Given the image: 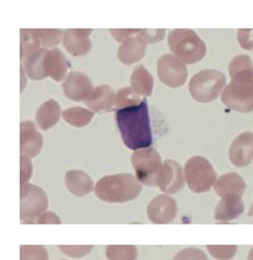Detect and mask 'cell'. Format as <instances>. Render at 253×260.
I'll return each instance as SVG.
<instances>
[{
    "label": "cell",
    "instance_id": "6da1fadb",
    "mask_svg": "<svg viewBox=\"0 0 253 260\" xmlns=\"http://www.w3.org/2000/svg\"><path fill=\"white\" fill-rule=\"evenodd\" d=\"M115 118L123 144L130 150L150 148L153 144L147 100L140 105L116 109Z\"/></svg>",
    "mask_w": 253,
    "mask_h": 260
},
{
    "label": "cell",
    "instance_id": "7a4b0ae2",
    "mask_svg": "<svg viewBox=\"0 0 253 260\" xmlns=\"http://www.w3.org/2000/svg\"><path fill=\"white\" fill-rule=\"evenodd\" d=\"M142 183L131 173H119L101 178L95 186V194L108 203H126L137 199Z\"/></svg>",
    "mask_w": 253,
    "mask_h": 260
},
{
    "label": "cell",
    "instance_id": "3957f363",
    "mask_svg": "<svg viewBox=\"0 0 253 260\" xmlns=\"http://www.w3.org/2000/svg\"><path fill=\"white\" fill-rule=\"evenodd\" d=\"M168 47L172 53L185 64H195L206 55V43L190 29H176L168 35Z\"/></svg>",
    "mask_w": 253,
    "mask_h": 260
},
{
    "label": "cell",
    "instance_id": "277c9868",
    "mask_svg": "<svg viewBox=\"0 0 253 260\" xmlns=\"http://www.w3.org/2000/svg\"><path fill=\"white\" fill-rule=\"evenodd\" d=\"M226 76L218 70H203L194 75L188 89L191 96L198 103L215 101L225 88Z\"/></svg>",
    "mask_w": 253,
    "mask_h": 260
},
{
    "label": "cell",
    "instance_id": "5b68a950",
    "mask_svg": "<svg viewBox=\"0 0 253 260\" xmlns=\"http://www.w3.org/2000/svg\"><path fill=\"white\" fill-rule=\"evenodd\" d=\"M184 177L194 193L208 192L217 181V173L210 162L204 157H193L186 162Z\"/></svg>",
    "mask_w": 253,
    "mask_h": 260
},
{
    "label": "cell",
    "instance_id": "8992f818",
    "mask_svg": "<svg viewBox=\"0 0 253 260\" xmlns=\"http://www.w3.org/2000/svg\"><path fill=\"white\" fill-rule=\"evenodd\" d=\"M131 164L135 171V177L147 186H158V175L161 171L162 159L154 148H146L134 151Z\"/></svg>",
    "mask_w": 253,
    "mask_h": 260
},
{
    "label": "cell",
    "instance_id": "52a82bcc",
    "mask_svg": "<svg viewBox=\"0 0 253 260\" xmlns=\"http://www.w3.org/2000/svg\"><path fill=\"white\" fill-rule=\"evenodd\" d=\"M49 206L48 195L33 184L20 186V220L25 224L37 223Z\"/></svg>",
    "mask_w": 253,
    "mask_h": 260
},
{
    "label": "cell",
    "instance_id": "ba28073f",
    "mask_svg": "<svg viewBox=\"0 0 253 260\" xmlns=\"http://www.w3.org/2000/svg\"><path fill=\"white\" fill-rule=\"evenodd\" d=\"M220 100L225 106L236 112L252 113L253 82L249 84L230 82L220 94Z\"/></svg>",
    "mask_w": 253,
    "mask_h": 260
},
{
    "label": "cell",
    "instance_id": "9c48e42d",
    "mask_svg": "<svg viewBox=\"0 0 253 260\" xmlns=\"http://www.w3.org/2000/svg\"><path fill=\"white\" fill-rule=\"evenodd\" d=\"M158 75L166 86L177 88L185 84L188 71L185 63L178 57L174 54H164L158 61Z\"/></svg>",
    "mask_w": 253,
    "mask_h": 260
},
{
    "label": "cell",
    "instance_id": "30bf717a",
    "mask_svg": "<svg viewBox=\"0 0 253 260\" xmlns=\"http://www.w3.org/2000/svg\"><path fill=\"white\" fill-rule=\"evenodd\" d=\"M177 214V203L170 195H158L148 205L147 215L153 224H168Z\"/></svg>",
    "mask_w": 253,
    "mask_h": 260
},
{
    "label": "cell",
    "instance_id": "8fae6325",
    "mask_svg": "<svg viewBox=\"0 0 253 260\" xmlns=\"http://www.w3.org/2000/svg\"><path fill=\"white\" fill-rule=\"evenodd\" d=\"M63 93L74 102L86 101L92 95L94 87L89 77L80 71H72L62 84Z\"/></svg>",
    "mask_w": 253,
    "mask_h": 260
},
{
    "label": "cell",
    "instance_id": "7c38bea8",
    "mask_svg": "<svg viewBox=\"0 0 253 260\" xmlns=\"http://www.w3.org/2000/svg\"><path fill=\"white\" fill-rule=\"evenodd\" d=\"M184 171L174 160H166L158 175V186L166 194H175L184 185Z\"/></svg>",
    "mask_w": 253,
    "mask_h": 260
},
{
    "label": "cell",
    "instance_id": "4fadbf2b",
    "mask_svg": "<svg viewBox=\"0 0 253 260\" xmlns=\"http://www.w3.org/2000/svg\"><path fill=\"white\" fill-rule=\"evenodd\" d=\"M43 146L42 135L38 132L33 121H22L20 123V154L30 159L40 153Z\"/></svg>",
    "mask_w": 253,
    "mask_h": 260
},
{
    "label": "cell",
    "instance_id": "5bb4252c",
    "mask_svg": "<svg viewBox=\"0 0 253 260\" xmlns=\"http://www.w3.org/2000/svg\"><path fill=\"white\" fill-rule=\"evenodd\" d=\"M92 29H67L63 36V45L70 55H86L92 49L89 36Z\"/></svg>",
    "mask_w": 253,
    "mask_h": 260
},
{
    "label": "cell",
    "instance_id": "9a60e30c",
    "mask_svg": "<svg viewBox=\"0 0 253 260\" xmlns=\"http://www.w3.org/2000/svg\"><path fill=\"white\" fill-rule=\"evenodd\" d=\"M231 164L236 167H245L253 161V133L240 134L231 144L229 150Z\"/></svg>",
    "mask_w": 253,
    "mask_h": 260
},
{
    "label": "cell",
    "instance_id": "2e32d148",
    "mask_svg": "<svg viewBox=\"0 0 253 260\" xmlns=\"http://www.w3.org/2000/svg\"><path fill=\"white\" fill-rule=\"evenodd\" d=\"M147 52V43L138 36L127 39L118 50V60L125 65H132L140 62Z\"/></svg>",
    "mask_w": 253,
    "mask_h": 260
},
{
    "label": "cell",
    "instance_id": "e0dca14e",
    "mask_svg": "<svg viewBox=\"0 0 253 260\" xmlns=\"http://www.w3.org/2000/svg\"><path fill=\"white\" fill-rule=\"evenodd\" d=\"M69 63L60 49H51L44 58L45 74L55 82H62L67 76Z\"/></svg>",
    "mask_w": 253,
    "mask_h": 260
},
{
    "label": "cell",
    "instance_id": "ac0fdd59",
    "mask_svg": "<svg viewBox=\"0 0 253 260\" xmlns=\"http://www.w3.org/2000/svg\"><path fill=\"white\" fill-rule=\"evenodd\" d=\"M244 211V204L237 195H225L216 207L215 218L218 222H229L238 218Z\"/></svg>",
    "mask_w": 253,
    "mask_h": 260
},
{
    "label": "cell",
    "instance_id": "d6986e66",
    "mask_svg": "<svg viewBox=\"0 0 253 260\" xmlns=\"http://www.w3.org/2000/svg\"><path fill=\"white\" fill-rule=\"evenodd\" d=\"M65 184L69 193L76 197H85L95 191L94 181L82 170H69L65 175Z\"/></svg>",
    "mask_w": 253,
    "mask_h": 260
},
{
    "label": "cell",
    "instance_id": "ffe728a7",
    "mask_svg": "<svg viewBox=\"0 0 253 260\" xmlns=\"http://www.w3.org/2000/svg\"><path fill=\"white\" fill-rule=\"evenodd\" d=\"M231 82L249 84L253 82V62L250 56L240 54L235 56L229 64Z\"/></svg>",
    "mask_w": 253,
    "mask_h": 260
},
{
    "label": "cell",
    "instance_id": "44dd1931",
    "mask_svg": "<svg viewBox=\"0 0 253 260\" xmlns=\"http://www.w3.org/2000/svg\"><path fill=\"white\" fill-rule=\"evenodd\" d=\"M61 107L54 100H48L41 104L35 114V120L39 128L49 130L55 126L61 118Z\"/></svg>",
    "mask_w": 253,
    "mask_h": 260
},
{
    "label": "cell",
    "instance_id": "7402d4cb",
    "mask_svg": "<svg viewBox=\"0 0 253 260\" xmlns=\"http://www.w3.org/2000/svg\"><path fill=\"white\" fill-rule=\"evenodd\" d=\"M245 187L246 185L244 180L239 174L230 172L222 175L216 181L215 192L222 198L225 197V195H237V197H241L245 191Z\"/></svg>",
    "mask_w": 253,
    "mask_h": 260
},
{
    "label": "cell",
    "instance_id": "603a6c76",
    "mask_svg": "<svg viewBox=\"0 0 253 260\" xmlns=\"http://www.w3.org/2000/svg\"><path fill=\"white\" fill-rule=\"evenodd\" d=\"M116 95L108 85H99L94 88L92 95L85 101L86 106L92 112H101L115 105Z\"/></svg>",
    "mask_w": 253,
    "mask_h": 260
},
{
    "label": "cell",
    "instance_id": "cb8c5ba5",
    "mask_svg": "<svg viewBox=\"0 0 253 260\" xmlns=\"http://www.w3.org/2000/svg\"><path fill=\"white\" fill-rule=\"evenodd\" d=\"M131 87L137 92L140 96L149 97L152 95L154 79L151 73L143 67V65H138L135 67L131 74L130 79Z\"/></svg>",
    "mask_w": 253,
    "mask_h": 260
},
{
    "label": "cell",
    "instance_id": "d4e9b609",
    "mask_svg": "<svg viewBox=\"0 0 253 260\" xmlns=\"http://www.w3.org/2000/svg\"><path fill=\"white\" fill-rule=\"evenodd\" d=\"M48 51L49 50L42 48L37 51L35 53L25 58L21 63L23 65L25 73H27V76L30 77L31 80L41 81L44 80L45 77H48L44 71V58L48 54Z\"/></svg>",
    "mask_w": 253,
    "mask_h": 260
},
{
    "label": "cell",
    "instance_id": "484cf974",
    "mask_svg": "<svg viewBox=\"0 0 253 260\" xmlns=\"http://www.w3.org/2000/svg\"><path fill=\"white\" fill-rule=\"evenodd\" d=\"M95 116V113L92 110L83 108V107H69L62 113L63 119L65 120L70 126L76 128L86 127L92 122Z\"/></svg>",
    "mask_w": 253,
    "mask_h": 260
},
{
    "label": "cell",
    "instance_id": "4316f807",
    "mask_svg": "<svg viewBox=\"0 0 253 260\" xmlns=\"http://www.w3.org/2000/svg\"><path fill=\"white\" fill-rule=\"evenodd\" d=\"M41 41L37 35L35 29L20 30V62L40 50Z\"/></svg>",
    "mask_w": 253,
    "mask_h": 260
},
{
    "label": "cell",
    "instance_id": "83f0119b",
    "mask_svg": "<svg viewBox=\"0 0 253 260\" xmlns=\"http://www.w3.org/2000/svg\"><path fill=\"white\" fill-rule=\"evenodd\" d=\"M108 260H137L138 248L133 245H110L106 248Z\"/></svg>",
    "mask_w": 253,
    "mask_h": 260
},
{
    "label": "cell",
    "instance_id": "f1b7e54d",
    "mask_svg": "<svg viewBox=\"0 0 253 260\" xmlns=\"http://www.w3.org/2000/svg\"><path fill=\"white\" fill-rule=\"evenodd\" d=\"M142 101L143 100L141 99V96L132 87H123L116 94L115 106L118 109L137 106L140 105Z\"/></svg>",
    "mask_w": 253,
    "mask_h": 260
},
{
    "label": "cell",
    "instance_id": "f546056e",
    "mask_svg": "<svg viewBox=\"0 0 253 260\" xmlns=\"http://www.w3.org/2000/svg\"><path fill=\"white\" fill-rule=\"evenodd\" d=\"M37 35L40 38L41 45L44 48H53L63 40V31L58 29H35Z\"/></svg>",
    "mask_w": 253,
    "mask_h": 260
},
{
    "label": "cell",
    "instance_id": "4dcf8cb0",
    "mask_svg": "<svg viewBox=\"0 0 253 260\" xmlns=\"http://www.w3.org/2000/svg\"><path fill=\"white\" fill-rule=\"evenodd\" d=\"M20 260H49V253L41 245H22L20 246Z\"/></svg>",
    "mask_w": 253,
    "mask_h": 260
},
{
    "label": "cell",
    "instance_id": "1f68e13d",
    "mask_svg": "<svg viewBox=\"0 0 253 260\" xmlns=\"http://www.w3.org/2000/svg\"><path fill=\"white\" fill-rule=\"evenodd\" d=\"M94 247L92 245H61V251L68 257L72 258H82L87 256L93 250Z\"/></svg>",
    "mask_w": 253,
    "mask_h": 260
},
{
    "label": "cell",
    "instance_id": "d6a6232c",
    "mask_svg": "<svg viewBox=\"0 0 253 260\" xmlns=\"http://www.w3.org/2000/svg\"><path fill=\"white\" fill-rule=\"evenodd\" d=\"M210 255L218 260H229L237 251V246H208Z\"/></svg>",
    "mask_w": 253,
    "mask_h": 260
},
{
    "label": "cell",
    "instance_id": "836d02e7",
    "mask_svg": "<svg viewBox=\"0 0 253 260\" xmlns=\"http://www.w3.org/2000/svg\"><path fill=\"white\" fill-rule=\"evenodd\" d=\"M165 34H166L165 29H155V30L144 29L139 32L138 37H140L147 44H152V43H157L163 40Z\"/></svg>",
    "mask_w": 253,
    "mask_h": 260
},
{
    "label": "cell",
    "instance_id": "e575fe53",
    "mask_svg": "<svg viewBox=\"0 0 253 260\" xmlns=\"http://www.w3.org/2000/svg\"><path fill=\"white\" fill-rule=\"evenodd\" d=\"M32 172H33V166L31 159L25 155H20V186L29 184Z\"/></svg>",
    "mask_w": 253,
    "mask_h": 260
},
{
    "label": "cell",
    "instance_id": "d590c367",
    "mask_svg": "<svg viewBox=\"0 0 253 260\" xmlns=\"http://www.w3.org/2000/svg\"><path fill=\"white\" fill-rule=\"evenodd\" d=\"M174 260H208L205 253L196 248H187L179 251Z\"/></svg>",
    "mask_w": 253,
    "mask_h": 260
},
{
    "label": "cell",
    "instance_id": "8d00e7d4",
    "mask_svg": "<svg viewBox=\"0 0 253 260\" xmlns=\"http://www.w3.org/2000/svg\"><path fill=\"white\" fill-rule=\"evenodd\" d=\"M238 42L242 49L252 50L253 49V29L238 30Z\"/></svg>",
    "mask_w": 253,
    "mask_h": 260
},
{
    "label": "cell",
    "instance_id": "74e56055",
    "mask_svg": "<svg viewBox=\"0 0 253 260\" xmlns=\"http://www.w3.org/2000/svg\"><path fill=\"white\" fill-rule=\"evenodd\" d=\"M140 29H110V35L114 37L117 42H125L127 39L134 37V35H139Z\"/></svg>",
    "mask_w": 253,
    "mask_h": 260
},
{
    "label": "cell",
    "instance_id": "f35d334b",
    "mask_svg": "<svg viewBox=\"0 0 253 260\" xmlns=\"http://www.w3.org/2000/svg\"><path fill=\"white\" fill-rule=\"evenodd\" d=\"M37 224H62V220L55 213L45 212L39 217V219L37 220Z\"/></svg>",
    "mask_w": 253,
    "mask_h": 260
},
{
    "label": "cell",
    "instance_id": "ab89813d",
    "mask_svg": "<svg viewBox=\"0 0 253 260\" xmlns=\"http://www.w3.org/2000/svg\"><path fill=\"white\" fill-rule=\"evenodd\" d=\"M20 76H21V88H20V93H22L23 92V89H24V86H25V84H27V81H25V76H27V73H25V71H24V68H23V65L22 64H20Z\"/></svg>",
    "mask_w": 253,
    "mask_h": 260
},
{
    "label": "cell",
    "instance_id": "60d3db41",
    "mask_svg": "<svg viewBox=\"0 0 253 260\" xmlns=\"http://www.w3.org/2000/svg\"><path fill=\"white\" fill-rule=\"evenodd\" d=\"M249 260H253V250L250 252V255H249Z\"/></svg>",
    "mask_w": 253,
    "mask_h": 260
}]
</instances>
